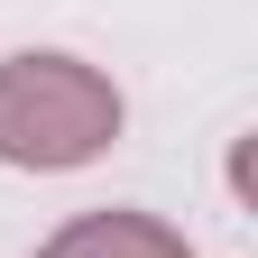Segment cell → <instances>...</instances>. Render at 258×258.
I'll return each instance as SVG.
<instances>
[{"label": "cell", "instance_id": "1", "mask_svg": "<svg viewBox=\"0 0 258 258\" xmlns=\"http://www.w3.org/2000/svg\"><path fill=\"white\" fill-rule=\"evenodd\" d=\"M120 139V92L74 55L0 64V157L10 166H83Z\"/></svg>", "mask_w": 258, "mask_h": 258}, {"label": "cell", "instance_id": "2", "mask_svg": "<svg viewBox=\"0 0 258 258\" xmlns=\"http://www.w3.org/2000/svg\"><path fill=\"white\" fill-rule=\"evenodd\" d=\"M46 258H194V249L148 212H83L46 240Z\"/></svg>", "mask_w": 258, "mask_h": 258}]
</instances>
